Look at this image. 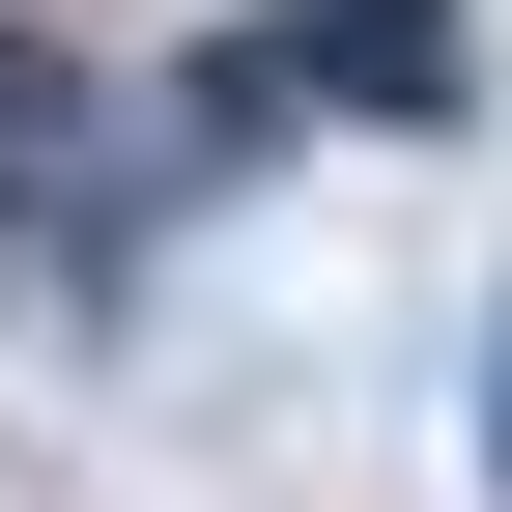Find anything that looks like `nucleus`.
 Segmentation results:
<instances>
[{
	"instance_id": "f257e3e1",
	"label": "nucleus",
	"mask_w": 512,
	"mask_h": 512,
	"mask_svg": "<svg viewBox=\"0 0 512 512\" xmlns=\"http://www.w3.org/2000/svg\"><path fill=\"white\" fill-rule=\"evenodd\" d=\"M285 57H313V86H342V114H427V86H456V0H313Z\"/></svg>"
},
{
	"instance_id": "f03ea898",
	"label": "nucleus",
	"mask_w": 512,
	"mask_h": 512,
	"mask_svg": "<svg viewBox=\"0 0 512 512\" xmlns=\"http://www.w3.org/2000/svg\"><path fill=\"white\" fill-rule=\"evenodd\" d=\"M57 143H86V86H57V57L0 29V228H29V171H57Z\"/></svg>"
},
{
	"instance_id": "7ed1b4c3",
	"label": "nucleus",
	"mask_w": 512,
	"mask_h": 512,
	"mask_svg": "<svg viewBox=\"0 0 512 512\" xmlns=\"http://www.w3.org/2000/svg\"><path fill=\"white\" fill-rule=\"evenodd\" d=\"M484 456H512V370H484Z\"/></svg>"
}]
</instances>
